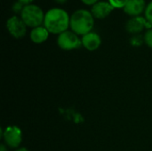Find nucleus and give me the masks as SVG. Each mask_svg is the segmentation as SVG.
I'll list each match as a JSON object with an SVG mask.
<instances>
[{
    "label": "nucleus",
    "instance_id": "nucleus-13",
    "mask_svg": "<svg viewBox=\"0 0 152 151\" xmlns=\"http://www.w3.org/2000/svg\"><path fill=\"white\" fill-rule=\"evenodd\" d=\"M129 0H109V3L114 8H124Z\"/></svg>",
    "mask_w": 152,
    "mask_h": 151
},
{
    "label": "nucleus",
    "instance_id": "nucleus-10",
    "mask_svg": "<svg viewBox=\"0 0 152 151\" xmlns=\"http://www.w3.org/2000/svg\"><path fill=\"white\" fill-rule=\"evenodd\" d=\"M81 41H82V45L88 51L97 50L102 44L101 36L94 32H90L83 36Z\"/></svg>",
    "mask_w": 152,
    "mask_h": 151
},
{
    "label": "nucleus",
    "instance_id": "nucleus-8",
    "mask_svg": "<svg viewBox=\"0 0 152 151\" xmlns=\"http://www.w3.org/2000/svg\"><path fill=\"white\" fill-rule=\"evenodd\" d=\"M113 9L114 7L109 2L100 1L92 6L91 12L94 18L102 20L106 18L113 11Z\"/></svg>",
    "mask_w": 152,
    "mask_h": 151
},
{
    "label": "nucleus",
    "instance_id": "nucleus-17",
    "mask_svg": "<svg viewBox=\"0 0 152 151\" xmlns=\"http://www.w3.org/2000/svg\"><path fill=\"white\" fill-rule=\"evenodd\" d=\"M81 1L87 5H94V4L98 2V0H81Z\"/></svg>",
    "mask_w": 152,
    "mask_h": 151
},
{
    "label": "nucleus",
    "instance_id": "nucleus-3",
    "mask_svg": "<svg viewBox=\"0 0 152 151\" xmlns=\"http://www.w3.org/2000/svg\"><path fill=\"white\" fill-rule=\"evenodd\" d=\"M21 20L30 28H37L41 26L45 20V14L42 9L36 4H28L24 6L21 13Z\"/></svg>",
    "mask_w": 152,
    "mask_h": 151
},
{
    "label": "nucleus",
    "instance_id": "nucleus-11",
    "mask_svg": "<svg viewBox=\"0 0 152 151\" xmlns=\"http://www.w3.org/2000/svg\"><path fill=\"white\" fill-rule=\"evenodd\" d=\"M49 36V31L42 26L34 28L30 32V39L35 44H41L45 42Z\"/></svg>",
    "mask_w": 152,
    "mask_h": 151
},
{
    "label": "nucleus",
    "instance_id": "nucleus-5",
    "mask_svg": "<svg viewBox=\"0 0 152 151\" xmlns=\"http://www.w3.org/2000/svg\"><path fill=\"white\" fill-rule=\"evenodd\" d=\"M3 139L4 143L11 149H17L21 141H22V133L19 127L17 126H8L4 131Z\"/></svg>",
    "mask_w": 152,
    "mask_h": 151
},
{
    "label": "nucleus",
    "instance_id": "nucleus-14",
    "mask_svg": "<svg viewBox=\"0 0 152 151\" xmlns=\"http://www.w3.org/2000/svg\"><path fill=\"white\" fill-rule=\"evenodd\" d=\"M144 42L145 44L149 46L152 48V28H150L146 31V33L144 34Z\"/></svg>",
    "mask_w": 152,
    "mask_h": 151
},
{
    "label": "nucleus",
    "instance_id": "nucleus-15",
    "mask_svg": "<svg viewBox=\"0 0 152 151\" xmlns=\"http://www.w3.org/2000/svg\"><path fill=\"white\" fill-rule=\"evenodd\" d=\"M144 13H145V19L152 25V1L146 6Z\"/></svg>",
    "mask_w": 152,
    "mask_h": 151
},
{
    "label": "nucleus",
    "instance_id": "nucleus-1",
    "mask_svg": "<svg viewBox=\"0 0 152 151\" xmlns=\"http://www.w3.org/2000/svg\"><path fill=\"white\" fill-rule=\"evenodd\" d=\"M70 17L68 12L61 8H53L45 14L44 27L52 34H61L69 27Z\"/></svg>",
    "mask_w": 152,
    "mask_h": 151
},
{
    "label": "nucleus",
    "instance_id": "nucleus-16",
    "mask_svg": "<svg viewBox=\"0 0 152 151\" xmlns=\"http://www.w3.org/2000/svg\"><path fill=\"white\" fill-rule=\"evenodd\" d=\"M23 8H24V5L20 2H19V1L13 3V4L12 6V12L14 13H21Z\"/></svg>",
    "mask_w": 152,
    "mask_h": 151
},
{
    "label": "nucleus",
    "instance_id": "nucleus-9",
    "mask_svg": "<svg viewBox=\"0 0 152 151\" xmlns=\"http://www.w3.org/2000/svg\"><path fill=\"white\" fill-rule=\"evenodd\" d=\"M123 9L126 14L133 17H137L142 13V12H145L146 3L145 0H129Z\"/></svg>",
    "mask_w": 152,
    "mask_h": 151
},
{
    "label": "nucleus",
    "instance_id": "nucleus-2",
    "mask_svg": "<svg viewBox=\"0 0 152 151\" xmlns=\"http://www.w3.org/2000/svg\"><path fill=\"white\" fill-rule=\"evenodd\" d=\"M94 20L91 12L80 9L75 11L69 21V27L71 28V31L76 33L77 36H85L91 32L94 28Z\"/></svg>",
    "mask_w": 152,
    "mask_h": 151
},
{
    "label": "nucleus",
    "instance_id": "nucleus-18",
    "mask_svg": "<svg viewBox=\"0 0 152 151\" xmlns=\"http://www.w3.org/2000/svg\"><path fill=\"white\" fill-rule=\"evenodd\" d=\"M19 2H20L24 6L26 5H28V4H31V3L34 1V0H18Z\"/></svg>",
    "mask_w": 152,
    "mask_h": 151
},
{
    "label": "nucleus",
    "instance_id": "nucleus-21",
    "mask_svg": "<svg viewBox=\"0 0 152 151\" xmlns=\"http://www.w3.org/2000/svg\"><path fill=\"white\" fill-rule=\"evenodd\" d=\"M14 151H29L28 150H27L26 148H20V149H17L16 150Z\"/></svg>",
    "mask_w": 152,
    "mask_h": 151
},
{
    "label": "nucleus",
    "instance_id": "nucleus-4",
    "mask_svg": "<svg viewBox=\"0 0 152 151\" xmlns=\"http://www.w3.org/2000/svg\"><path fill=\"white\" fill-rule=\"evenodd\" d=\"M57 44L61 49L69 51L79 48L82 45V41L76 33L67 30L58 36Z\"/></svg>",
    "mask_w": 152,
    "mask_h": 151
},
{
    "label": "nucleus",
    "instance_id": "nucleus-6",
    "mask_svg": "<svg viewBox=\"0 0 152 151\" xmlns=\"http://www.w3.org/2000/svg\"><path fill=\"white\" fill-rule=\"evenodd\" d=\"M6 28L8 32L15 38L23 37L27 32V25L20 18L17 16H12L7 20Z\"/></svg>",
    "mask_w": 152,
    "mask_h": 151
},
{
    "label": "nucleus",
    "instance_id": "nucleus-20",
    "mask_svg": "<svg viewBox=\"0 0 152 151\" xmlns=\"http://www.w3.org/2000/svg\"><path fill=\"white\" fill-rule=\"evenodd\" d=\"M0 151H6V149H5V147H4V144H1V146H0Z\"/></svg>",
    "mask_w": 152,
    "mask_h": 151
},
{
    "label": "nucleus",
    "instance_id": "nucleus-7",
    "mask_svg": "<svg viewBox=\"0 0 152 151\" xmlns=\"http://www.w3.org/2000/svg\"><path fill=\"white\" fill-rule=\"evenodd\" d=\"M152 25L145 19L142 18L141 16H137V17H133L132 19H130L126 24V30L134 35H137L140 32H142L144 28H151Z\"/></svg>",
    "mask_w": 152,
    "mask_h": 151
},
{
    "label": "nucleus",
    "instance_id": "nucleus-19",
    "mask_svg": "<svg viewBox=\"0 0 152 151\" xmlns=\"http://www.w3.org/2000/svg\"><path fill=\"white\" fill-rule=\"evenodd\" d=\"M56 3H58V4H64V3H66L67 2V0H54Z\"/></svg>",
    "mask_w": 152,
    "mask_h": 151
},
{
    "label": "nucleus",
    "instance_id": "nucleus-12",
    "mask_svg": "<svg viewBox=\"0 0 152 151\" xmlns=\"http://www.w3.org/2000/svg\"><path fill=\"white\" fill-rule=\"evenodd\" d=\"M144 41V38H142V36L141 35H134L131 39H130V43L133 46H141L142 44Z\"/></svg>",
    "mask_w": 152,
    "mask_h": 151
}]
</instances>
